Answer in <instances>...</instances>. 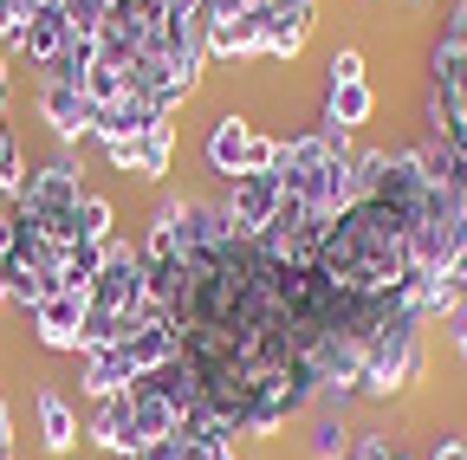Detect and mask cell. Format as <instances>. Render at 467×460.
Here are the masks:
<instances>
[{
  "label": "cell",
  "mask_w": 467,
  "mask_h": 460,
  "mask_svg": "<svg viewBox=\"0 0 467 460\" xmlns=\"http://www.w3.org/2000/svg\"><path fill=\"white\" fill-rule=\"evenodd\" d=\"M344 454H350L344 415H318V422H312V460H344Z\"/></svg>",
  "instance_id": "cell-17"
},
{
  "label": "cell",
  "mask_w": 467,
  "mask_h": 460,
  "mask_svg": "<svg viewBox=\"0 0 467 460\" xmlns=\"http://www.w3.org/2000/svg\"><path fill=\"white\" fill-rule=\"evenodd\" d=\"M422 370H429V343H422V318L409 312L402 299L383 312V324L370 331V343H364V383H358V395H370V402H383V395H402L409 383H422Z\"/></svg>",
  "instance_id": "cell-4"
},
{
  "label": "cell",
  "mask_w": 467,
  "mask_h": 460,
  "mask_svg": "<svg viewBox=\"0 0 467 460\" xmlns=\"http://www.w3.org/2000/svg\"><path fill=\"white\" fill-rule=\"evenodd\" d=\"M39 118L52 124L58 143H85V137H91V104H85V91H78L72 78L39 72Z\"/></svg>",
  "instance_id": "cell-7"
},
{
  "label": "cell",
  "mask_w": 467,
  "mask_h": 460,
  "mask_svg": "<svg viewBox=\"0 0 467 460\" xmlns=\"http://www.w3.org/2000/svg\"><path fill=\"white\" fill-rule=\"evenodd\" d=\"M7 434H14V422H7V402H0V460H14L7 454Z\"/></svg>",
  "instance_id": "cell-24"
},
{
  "label": "cell",
  "mask_w": 467,
  "mask_h": 460,
  "mask_svg": "<svg viewBox=\"0 0 467 460\" xmlns=\"http://www.w3.org/2000/svg\"><path fill=\"white\" fill-rule=\"evenodd\" d=\"M429 460H467V441H461V434H441V441H435V454H429Z\"/></svg>",
  "instance_id": "cell-21"
},
{
  "label": "cell",
  "mask_w": 467,
  "mask_h": 460,
  "mask_svg": "<svg viewBox=\"0 0 467 460\" xmlns=\"http://www.w3.org/2000/svg\"><path fill=\"white\" fill-rule=\"evenodd\" d=\"M110 220H117V214H110V201L85 189V195H78V240H91V247H110V240H117V234H110Z\"/></svg>",
  "instance_id": "cell-16"
},
{
  "label": "cell",
  "mask_w": 467,
  "mask_h": 460,
  "mask_svg": "<svg viewBox=\"0 0 467 460\" xmlns=\"http://www.w3.org/2000/svg\"><path fill=\"white\" fill-rule=\"evenodd\" d=\"M0 305H14V266H7V253H0Z\"/></svg>",
  "instance_id": "cell-22"
},
{
  "label": "cell",
  "mask_w": 467,
  "mask_h": 460,
  "mask_svg": "<svg viewBox=\"0 0 467 460\" xmlns=\"http://www.w3.org/2000/svg\"><path fill=\"white\" fill-rule=\"evenodd\" d=\"M72 46V20H66V7H33V20H26V39H20V52L46 72V66H58V52Z\"/></svg>",
  "instance_id": "cell-14"
},
{
  "label": "cell",
  "mask_w": 467,
  "mask_h": 460,
  "mask_svg": "<svg viewBox=\"0 0 467 460\" xmlns=\"http://www.w3.org/2000/svg\"><path fill=\"white\" fill-rule=\"evenodd\" d=\"M104 162L117 169V176H143V182H162L169 176V156H175V124H156L150 137L137 143H98Z\"/></svg>",
  "instance_id": "cell-8"
},
{
  "label": "cell",
  "mask_w": 467,
  "mask_h": 460,
  "mask_svg": "<svg viewBox=\"0 0 467 460\" xmlns=\"http://www.w3.org/2000/svg\"><path fill=\"white\" fill-rule=\"evenodd\" d=\"M33 409H39V447L52 454V460H66L72 447H78V409H72V402H66V389H39L33 395Z\"/></svg>",
  "instance_id": "cell-11"
},
{
  "label": "cell",
  "mask_w": 467,
  "mask_h": 460,
  "mask_svg": "<svg viewBox=\"0 0 467 460\" xmlns=\"http://www.w3.org/2000/svg\"><path fill=\"white\" fill-rule=\"evenodd\" d=\"M26 318H33V337L46 343V351H78L85 343V292H52Z\"/></svg>",
  "instance_id": "cell-9"
},
{
  "label": "cell",
  "mask_w": 467,
  "mask_h": 460,
  "mask_svg": "<svg viewBox=\"0 0 467 460\" xmlns=\"http://www.w3.org/2000/svg\"><path fill=\"white\" fill-rule=\"evenodd\" d=\"M202 156H208V169H214L221 182H234V176H254V169H273L279 143H273L266 130H254L247 118H234V110H227V118H214Z\"/></svg>",
  "instance_id": "cell-5"
},
{
  "label": "cell",
  "mask_w": 467,
  "mask_h": 460,
  "mask_svg": "<svg viewBox=\"0 0 467 460\" xmlns=\"http://www.w3.org/2000/svg\"><path fill=\"white\" fill-rule=\"evenodd\" d=\"M98 266H104V247H91V240L66 247V253H58V292H91Z\"/></svg>",
  "instance_id": "cell-15"
},
{
  "label": "cell",
  "mask_w": 467,
  "mask_h": 460,
  "mask_svg": "<svg viewBox=\"0 0 467 460\" xmlns=\"http://www.w3.org/2000/svg\"><path fill=\"white\" fill-rule=\"evenodd\" d=\"M279 201H285L279 176H273V169H254V176H234V182H227L221 214H227V227H234L241 240H260L266 227H273V214H279Z\"/></svg>",
  "instance_id": "cell-6"
},
{
  "label": "cell",
  "mask_w": 467,
  "mask_h": 460,
  "mask_svg": "<svg viewBox=\"0 0 467 460\" xmlns=\"http://www.w3.org/2000/svg\"><path fill=\"white\" fill-rule=\"evenodd\" d=\"M325 85H364V52L358 46H337L331 66H325Z\"/></svg>",
  "instance_id": "cell-19"
},
{
  "label": "cell",
  "mask_w": 467,
  "mask_h": 460,
  "mask_svg": "<svg viewBox=\"0 0 467 460\" xmlns=\"http://www.w3.org/2000/svg\"><path fill=\"white\" fill-rule=\"evenodd\" d=\"M0 124H7V46H0Z\"/></svg>",
  "instance_id": "cell-23"
},
{
  "label": "cell",
  "mask_w": 467,
  "mask_h": 460,
  "mask_svg": "<svg viewBox=\"0 0 467 460\" xmlns=\"http://www.w3.org/2000/svg\"><path fill=\"white\" fill-rule=\"evenodd\" d=\"M273 0H208V20H234V14H260Z\"/></svg>",
  "instance_id": "cell-20"
},
{
  "label": "cell",
  "mask_w": 467,
  "mask_h": 460,
  "mask_svg": "<svg viewBox=\"0 0 467 460\" xmlns=\"http://www.w3.org/2000/svg\"><path fill=\"white\" fill-rule=\"evenodd\" d=\"M370 110H377V91H370V78H364V85H325L318 130H331V137H350V130H364V124H370Z\"/></svg>",
  "instance_id": "cell-12"
},
{
  "label": "cell",
  "mask_w": 467,
  "mask_h": 460,
  "mask_svg": "<svg viewBox=\"0 0 467 460\" xmlns=\"http://www.w3.org/2000/svg\"><path fill=\"white\" fill-rule=\"evenodd\" d=\"M429 143H441L467 169V0L441 14L435 52H429V97H422Z\"/></svg>",
  "instance_id": "cell-3"
},
{
  "label": "cell",
  "mask_w": 467,
  "mask_h": 460,
  "mask_svg": "<svg viewBox=\"0 0 467 460\" xmlns=\"http://www.w3.org/2000/svg\"><path fill=\"white\" fill-rule=\"evenodd\" d=\"M143 460H241V454H234V441H227L221 428H208V422H189L182 434H169V441L143 447Z\"/></svg>",
  "instance_id": "cell-13"
},
{
  "label": "cell",
  "mask_w": 467,
  "mask_h": 460,
  "mask_svg": "<svg viewBox=\"0 0 467 460\" xmlns=\"http://www.w3.org/2000/svg\"><path fill=\"white\" fill-rule=\"evenodd\" d=\"M130 460H143V454H130Z\"/></svg>",
  "instance_id": "cell-25"
},
{
  "label": "cell",
  "mask_w": 467,
  "mask_h": 460,
  "mask_svg": "<svg viewBox=\"0 0 467 460\" xmlns=\"http://www.w3.org/2000/svg\"><path fill=\"white\" fill-rule=\"evenodd\" d=\"M26 189V156H20V143H14V130H0V195H20Z\"/></svg>",
  "instance_id": "cell-18"
},
{
  "label": "cell",
  "mask_w": 467,
  "mask_h": 460,
  "mask_svg": "<svg viewBox=\"0 0 467 460\" xmlns=\"http://www.w3.org/2000/svg\"><path fill=\"white\" fill-rule=\"evenodd\" d=\"M85 434H91V447H104L110 460H130V454H137V434H130V389H124V395L91 402Z\"/></svg>",
  "instance_id": "cell-10"
},
{
  "label": "cell",
  "mask_w": 467,
  "mask_h": 460,
  "mask_svg": "<svg viewBox=\"0 0 467 460\" xmlns=\"http://www.w3.org/2000/svg\"><path fill=\"white\" fill-rule=\"evenodd\" d=\"M273 176H279L285 201L299 208L312 227H331L350 201H358V156H350L344 137H331V130L285 137L279 156H273Z\"/></svg>",
  "instance_id": "cell-2"
},
{
  "label": "cell",
  "mask_w": 467,
  "mask_h": 460,
  "mask_svg": "<svg viewBox=\"0 0 467 460\" xmlns=\"http://www.w3.org/2000/svg\"><path fill=\"white\" fill-rule=\"evenodd\" d=\"M312 272H325L337 292H358V299H396L416 260H409V214L383 195H358L312 253Z\"/></svg>",
  "instance_id": "cell-1"
}]
</instances>
